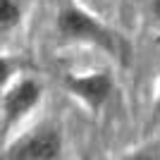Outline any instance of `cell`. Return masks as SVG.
<instances>
[{"label": "cell", "mask_w": 160, "mask_h": 160, "mask_svg": "<svg viewBox=\"0 0 160 160\" xmlns=\"http://www.w3.org/2000/svg\"><path fill=\"white\" fill-rule=\"evenodd\" d=\"M22 19V10L14 0H0V31L17 27Z\"/></svg>", "instance_id": "5"}, {"label": "cell", "mask_w": 160, "mask_h": 160, "mask_svg": "<svg viewBox=\"0 0 160 160\" xmlns=\"http://www.w3.org/2000/svg\"><path fill=\"white\" fill-rule=\"evenodd\" d=\"M58 27H60V31L65 33L67 38L98 46L105 53L120 58L122 62H127V55H129L127 41L122 38L117 31H112V29L103 27L100 22H96L91 14H86L79 7H65L60 12V17H58Z\"/></svg>", "instance_id": "1"}, {"label": "cell", "mask_w": 160, "mask_h": 160, "mask_svg": "<svg viewBox=\"0 0 160 160\" xmlns=\"http://www.w3.org/2000/svg\"><path fill=\"white\" fill-rule=\"evenodd\" d=\"M41 100V86L33 79H22L7 88L2 96V132H10L19 124Z\"/></svg>", "instance_id": "3"}, {"label": "cell", "mask_w": 160, "mask_h": 160, "mask_svg": "<svg viewBox=\"0 0 160 160\" xmlns=\"http://www.w3.org/2000/svg\"><path fill=\"white\" fill-rule=\"evenodd\" d=\"M122 160H158V158H155V153H151V151H146V148H141V151H132V153H127Z\"/></svg>", "instance_id": "7"}, {"label": "cell", "mask_w": 160, "mask_h": 160, "mask_svg": "<svg viewBox=\"0 0 160 160\" xmlns=\"http://www.w3.org/2000/svg\"><path fill=\"white\" fill-rule=\"evenodd\" d=\"M65 139L55 124H38L12 139L2 151L0 160H62Z\"/></svg>", "instance_id": "2"}, {"label": "cell", "mask_w": 160, "mask_h": 160, "mask_svg": "<svg viewBox=\"0 0 160 160\" xmlns=\"http://www.w3.org/2000/svg\"><path fill=\"white\" fill-rule=\"evenodd\" d=\"M65 86L69 93L77 96L81 103H86L91 110L105 105V100L112 93V77L108 72H91V74H67Z\"/></svg>", "instance_id": "4"}, {"label": "cell", "mask_w": 160, "mask_h": 160, "mask_svg": "<svg viewBox=\"0 0 160 160\" xmlns=\"http://www.w3.org/2000/svg\"><path fill=\"white\" fill-rule=\"evenodd\" d=\"M12 69H14L12 60H7V58H0V86H2V84H5L10 77H12Z\"/></svg>", "instance_id": "6"}, {"label": "cell", "mask_w": 160, "mask_h": 160, "mask_svg": "<svg viewBox=\"0 0 160 160\" xmlns=\"http://www.w3.org/2000/svg\"><path fill=\"white\" fill-rule=\"evenodd\" d=\"M153 12L158 14V19H160V0H153Z\"/></svg>", "instance_id": "8"}, {"label": "cell", "mask_w": 160, "mask_h": 160, "mask_svg": "<svg viewBox=\"0 0 160 160\" xmlns=\"http://www.w3.org/2000/svg\"><path fill=\"white\" fill-rule=\"evenodd\" d=\"M155 117H160V93H158V100H155Z\"/></svg>", "instance_id": "9"}]
</instances>
